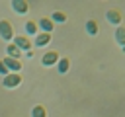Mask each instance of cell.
Listing matches in <instances>:
<instances>
[{"label": "cell", "instance_id": "obj_4", "mask_svg": "<svg viewBox=\"0 0 125 117\" xmlns=\"http://www.w3.org/2000/svg\"><path fill=\"white\" fill-rule=\"evenodd\" d=\"M41 62H43V66H53V64H57V62H59V53H57V51L45 53L43 58H41Z\"/></svg>", "mask_w": 125, "mask_h": 117}, {"label": "cell", "instance_id": "obj_7", "mask_svg": "<svg viewBox=\"0 0 125 117\" xmlns=\"http://www.w3.org/2000/svg\"><path fill=\"white\" fill-rule=\"evenodd\" d=\"M105 18H107V21H111V23H115V25L121 23V14H119V10H109V12L105 14Z\"/></svg>", "mask_w": 125, "mask_h": 117}, {"label": "cell", "instance_id": "obj_8", "mask_svg": "<svg viewBox=\"0 0 125 117\" xmlns=\"http://www.w3.org/2000/svg\"><path fill=\"white\" fill-rule=\"evenodd\" d=\"M49 41H51V33H43V31H41V33L35 35V45H37V47H43V45H47Z\"/></svg>", "mask_w": 125, "mask_h": 117}, {"label": "cell", "instance_id": "obj_15", "mask_svg": "<svg viewBox=\"0 0 125 117\" xmlns=\"http://www.w3.org/2000/svg\"><path fill=\"white\" fill-rule=\"evenodd\" d=\"M51 21L55 23V21H61V23H64L66 21V14H62V12H53V16H51Z\"/></svg>", "mask_w": 125, "mask_h": 117}, {"label": "cell", "instance_id": "obj_16", "mask_svg": "<svg viewBox=\"0 0 125 117\" xmlns=\"http://www.w3.org/2000/svg\"><path fill=\"white\" fill-rule=\"evenodd\" d=\"M25 31H27L29 35H35V33H37V23H35V21H27V23H25Z\"/></svg>", "mask_w": 125, "mask_h": 117}, {"label": "cell", "instance_id": "obj_2", "mask_svg": "<svg viewBox=\"0 0 125 117\" xmlns=\"http://www.w3.org/2000/svg\"><path fill=\"white\" fill-rule=\"evenodd\" d=\"M0 37L6 39V41L14 39V31H12V25H10L8 20H2V21H0Z\"/></svg>", "mask_w": 125, "mask_h": 117}, {"label": "cell", "instance_id": "obj_1", "mask_svg": "<svg viewBox=\"0 0 125 117\" xmlns=\"http://www.w3.org/2000/svg\"><path fill=\"white\" fill-rule=\"evenodd\" d=\"M2 84H4L6 88H16V86L21 84V76H20L18 72H10V74H6V76L2 78Z\"/></svg>", "mask_w": 125, "mask_h": 117}, {"label": "cell", "instance_id": "obj_12", "mask_svg": "<svg viewBox=\"0 0 125 117\" xmlns=\"http://www.w3.org/2000/svg\"><path fill=\"white\" fill-rule=\"evenodd\" d=\"M31 117H47V109L43 105H35L31 109Z\"/></svg>", "mask_w": 125, "mask_h": 117}, {"label": "cell", "instance_id": "obj_6", "mask_svg": "<svg viewBox=\"0 0 125 117\" xmlns=\"http://www.w3.org/2000/svg\"><path fill=\"white\" fill-rule=\"evenodd\" d=\"M53 21H51V18H41L39 21H37V27H41L43 29V33H51L53 31Z\"/></svg>", "mask_w": 125, "mask_h": 117}, {"label": "cell", "instance_id": "obj_13", "mask_svg": "<svg viewBox=\"0 0 125 117\" xmlns=\"http://www.w3.org/2000/svg\"><path fill=\"white\" fill-rule=\"evenodd\" d=\"M86 31H88L90 35H96V33H98V21L88 20V21H86Z\"/></svg>", "mask_w": 125, "mask_h": 117}, {"label": "cell", "instance_id": "obj_10", "mask_svg": "<svg viewBox=\"0 0 125 117\" xmlns=\"http://www.w3.org/2000/svg\"><path fill=\"white\" fill-rule=\"evenodd\" d=\"M57 68H59V72H61V74L68 72V68H70V60H68V58H59V62H57Z\"/></svg>", "mask_w": 125, "mask_h": 117}, {"label": "cell", "instance_id": "obj_14", "mask_svg": "<svg viewBox=\"0 0 125 117\" xmlns=\"http://www.w3.org/2000/svg\"><path fill=\"white\" fill-rule=\"evenodd\" d=\"M115 39H117V43H119L121 47H125V27H117V31H115Z\"/></svg>", "mask_w": 125, "mask_h": 117}, {"label": "cell", "instance_id": "obj_5", "mask_svg": "<svg viewBox=\"0 0 125 117\" xmlns=\"http://www.w3.org/2000/svg\"><path fill=\"white\" fill-rule=\"evenodd\" d=\"M2 62L6 64L8 72H10V70H12V72H20V70H21V62H20L18 58H10V57H6Z\"/></svg>", "mask_w": 125, "mask_h": 117}, {"label": "cell", "instance_id": "obj_3", "mask_svg": "<svg viewBox=\"0 0 125 117\" xmlns=\"http://www.w3.org/2000/svg\"><path fill=\"white\" fill-rule=\"evenodd\" d=\"M14 45L20 49V51H31V41L25 37V35H18V37H14Z\"/></svg>", "mask_w": 125, "mask_h": 117}, {"label": "cell", "instance_id": "obj_9", "mask_svg": "<svg viewBox=\"0 0 125 117\" xmlns=\"http://www.w3.org/2000/svg\"><path fill=\"white\" fill-rule=\"evenodd\" d=\"M12 8H14L18 14H25V12H27V2H23V0H14V2H12Z\"/></svg>", "mask_w": 125, "mask_h": 117}, {"label": "cell", "instance_id": "obj_11", "mask_svg": "<svg viewBox=\"0 0 125 117\" xmlns=\"http://www.w3.org/2000/svg\"><path fill=\"white\" fill-rule=\"evenodd\" d=\"M8 57H10V58H18V60H20L21 51H20V49H18V47L12 43V45H8Z\"/></svg>", "mask_w": 125, "mask_h": 117}, {"label": "cell", "instance_id": "obj_17", "mask_svg": "<svg viewBox=\"0 0 125 117\" xmlns=\"http://www.w3.org/2000/svg\"><path fill=\"white\" fill-rule=\"evenodd\" d=\"M0 74H2V76H6V74H10V72H8V68H6V64H4L2 60H0Z\"/></svg>", "mask_w": 125, "mask_h": 117}]
</instances>
